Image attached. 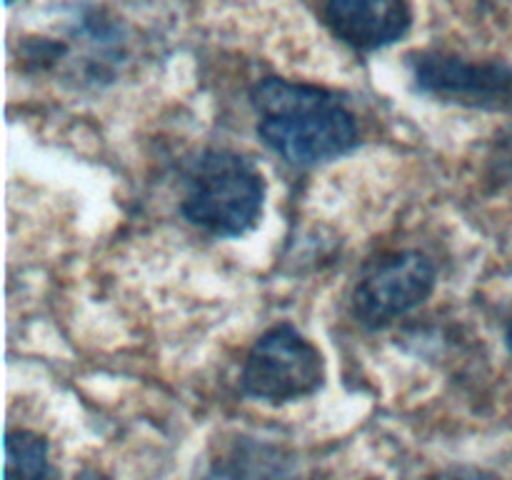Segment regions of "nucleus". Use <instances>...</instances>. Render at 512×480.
I'll return each mask as SVG.
<instances>
[{"label": "nucleus", "mask_w": 512, "mask_h": 480, "mask_svg": "<svg viewBox=\"0 0 512 480\" xmlns=\"http://www.w3.org/2000/svg\"><path fill=\"white\" fill-rule=\"evenodd\" d=\"M258 135L270 150L293 165L340 158L358 145L353 113L330 90L283 78L255 85Z\"/></svg>", "instance_id": "obj_1"}, {"label": "nucleus", "mask_w": 512, "mask_h": 480, "mask_svg": "<svg viewBox=\"0 0 512 480\" xmlns=\"http://www.w3.org/2000/svg\"><path fill=\"white\" fill-rule=\"evenodd\" d=\"M265 183L253 163L230 150H208L188 173L183 215L213 235L235 238L263 213Z\"/></svg>", "instance_id": "obj_2"}, {"label": "nucleus", "mask_w": 512, "mask_h": 480, "mask_svg": "<svg viewBox=\"0 0 512 480\" xmlns=\"http://www.w3.org/2000/svg\"><path fill=\"white\" fill-rule=\"evenodd\" d=\"M243 390L265 403H290L323 388L320 350L290 323L265 330L243 365Z\"/></svg>", "instance_id": "obj_3"}, {"label": "nucleus", "mask_w": 512, "mask_h": 480, "mask_svg": "<svg viewBox=\"0 0 512 480\" xmlns=\"http://www.w3.org/2000/svg\"><path fill=\"white\" fill-rule=\"evenodd\" d=\"M435 268L418 250L383 255L360 275L353 293V313L368 328H383L428 300Z\"/></svg>", "instance_id": "obj_4"}, {"label": "nucleus", "mask_w": 512, "mask_h": 480, "mask_svg": "<svg viewBox=\"0 0 512 480\" xmlns=\"http://www.w3.org/2000/svg\"><path fill=\"white\" fill-rule=\"evenodd\" d=\"M420 90L470 108H512V70L495 63H468L450 55H425L415 65Z\"/></svg>", "instance_id": "obj_5"}, {"label": "nucleus", "mask_w": 512, "mask_h": 480, "mask_svg": "<svg viewBox=\"0 0 512 480\" xmlns=\"http://www.w3.org/2000/svg\"><path fill=\"white\" fill-rule=\"evenodd\" d=\"M325 20L343 43L378 50L408 33L410 8L405 0H328Z\"/></svg>", "instance_id": "obj_6"}, {"label": "nucleus", "mask_w": 512, "mask_h": 480, "mask_svg": "<svg viewBox=\"0 0 512 480\" xmlns=\"http://www.w3.org/2000/svg\"><path fill=\"white\" fill-rule=\"evenodd\" d=\"M48 478V443L33 430H8L5 435V480Z\"/></svg>", "instance_id": "obj_7"}, {"label": "nucleus", "mask_w": 512, "mask_h": 480, "mask_svg": "<svg viewBox=\"0 0 512 480\" xmlns=\"http://www.w3.org/2000/svg\"><path fill=\"white\" fill-rule=\"evenodd\" d=\"M433 480H498V475L473 468V465H455V468H448L435 475Z\"/></svg>", "instance_id": "obj_8"}, {"label": "nucleus", "mask_w": 512, "mask_h": 480, "mask_svg": "<svg viewBox=\"0 0 512 480\" xmlns=\"http://www.w3.org/2000/svg\"><path fill=\"white\" fill-rule=\"evenodd\" d=\"M508 345H510V353H512V323H510V330H508Z\"/></svg>", "instance_id": "obj_9"}, {"label": "nucleus", "mask_w": 512, "mask_h": 480, "mask_svg": "<svg viewBox=\"0 0 512 480\" xmlns=\"http://www.w3.org/2000/svg\"><path fill=\"white\" fill-rule=\"evenodd\" d=\"M5 3H8V5H10V3H15V0H5Z\"/></svg>", "instance_id": "obj_10"}]
</instances>
